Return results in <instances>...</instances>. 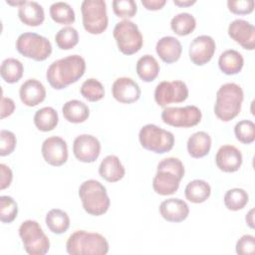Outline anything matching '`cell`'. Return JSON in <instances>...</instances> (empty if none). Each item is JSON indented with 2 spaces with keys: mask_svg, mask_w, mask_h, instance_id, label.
Returning <instances> with one entry per match:
<instances>
[{
  "mask_svg": "<svg viewBox=\"0 0 255 255\" xmlns=\"http://www.w3.org/2000/svg\"><path fill=\"white\" fill-rule=\"evenodd\" d=\"M83 26L91 34H102L108 27L107 4L104 0H84L81 5Z\"/></svg>",
  "mask_w": 255,
  "mask_h": 255,
  "instance_id": "obj_9",
  "label": "cell"
},
{
  "mask_svg": "<svg viewBox=\"0 0 255 255\" xmlns=\"http://www.w3.org/2000/svg\"><path fill=\"white\" fill-rule=\"evenodd\" d=\"M138 139L143 148L155 153H165L174 144V135L171 131L152 124H147L140 128Z\"/></svg>",
  "mask_w": 255,
  "mask_h": 255,
  "instance_id": "obj_7",
  "label": "cell"
},
{
  "mask_svg": "<svg viewBox=\"0 0 255 255\" xmlns=\"http://www.w3.org/2000/svg\"><path fill=\"white\" fill-rule=\"evenodd\" d=\"M15 111V103L10 98H1V119L11 116Z\"/></svg>",
  "mask_w": 255,
  "mask_h": 255,
  "instance_id": "obj_44",
  "label": "cell"
},
{
  "mask_svg": "<svg viewBox=\"0 0 255 255\" xmlns=\"http://www.w3.org/2000/svg\"><path fill=\"white\" fill-rule=\"evenodd\" d=\"M136 73L144 82H152L159 73V64L151 55H143L136 62Z\"/></svg>",
  "mask_w": 255,
  "mask_h": 255,
  "instance_id": "obj_30",
  "label": "cell"
},
{
  "mask_svg": "<svg viewBox=\"0 0 255 255\" xmlns=\"http://www.w3.org/2000/svg\"><path fill=\"white\" fill-rule=\"evenodd\" d=\"M186 146L190 156L194 158L203 157L207 155L210 150L211 137L203 130L196 131L188 137Z\"/></svg>",
  "mask_w": 255,
  "mask_h": 255,
  "instance_id": "obj_24",
  "label": "cell"
},
{
  "mask_svg": "<svg viewBox=\"0 0 255 255\" xmlns=\"http://www.w3.org/2000/svg\"><path fill=\"white\" fill-rule=\"evenodd\" d=\"M41 151L45 161L53 166L63 165L69 155L67 142L60 136L46 138L42 143Z\"/></svg>",
  "mask_w": 255,
  "mask_h": 255,
  "instance_id": "obj_14",
  "label": "cell"
},
{
  "mask_svg": "<svg viewBox=\"0 0 255 255\" xmlns=\"http://www.w3.org/2000/svg\"><path fill=\"white\" fill-rule=\"evenodd\" d=\"M114 13L121 18H131L137 11L136 3L133 0H114Z\"/></svg>",
  "mask_w": 255,
  "mask_h": 255,
  "instance_id": "obj_39",
  "label": "cell"
},
{
  "mask_svg": "<svg viewBox=\"0 0 255 255\" xmlns=\"http://www.w3.org/2000/svg\"><path fill=\"white\" fill-rule=\"evenodd\" d=\"M55 41L57 46L62 50L73 49L79 42L78 31L74 27L66 26L57 32Z\"/></svg>",
  "mask_w": 255,
  "mask_h": 255,
  "instance_id": "obj_36",
  "label": "cell"
},
{
  "mask_svg": "<svg viewBox=\"0 0 255 255\" xmlns=\"http://www.w3.org/2000/svg\"><path fill=\"white\" fill-rule=\"evenodd\" d=\"M18 214L17 202L8 195L0 196V220L3 223H11Z\"/></svg>",
  "mask_w": 255,
  "mask_h": 255,
  "instance_id": "obj_38",
  "label": "cell"
},
{
  "mask_svg": "<svg viewBox=\"0 0 255 255\" xmlns=\"http://www.w3.org/2000/svg\"><path fill=\"white\" fill-rule=\"evenodd\" d=\"M23 64L15 58L5 59L0 67V75L8 84L17 83L23 76Z\"/></svg>",
  "mask_w": 255,
  "mask_h": 255,
  "instance_id": "obj_31",
  "label": "cell"
},
{
  "mask_svg": "<svg viewBox=\"0 0 255 255\" xmlns=\"http://www.w3.org/2000/svg\"><path fill=\"white\" fill-rule=\"evenodd\" d=\"M85 70L84 58L76 54L70 55L53 62L46 72V78L52 88L62 90L82 78Z\"/></svg>",
  "mask_w": 255,
  "mask_h": 255,
  "instance_id": "obj_1",
  "label": "cell"
},
{
  "mask_svg": "<svg viewBox=\"0 0 255 255\" xmlns=\"http://www.w3.org/2000/svg\"><path fill=\"white\" fill-rule=\"evenodd\" d=\"M66 250L70 255H106L109 243L98 232L77 230L69 236Z\"/></svg>",
  "mask_w": 255,
  "mask_h": 255,
  "instance_id": "obj_3",
  "label": "cell"
},
{
  "mask_svg": "<svg viewBox=\"0 0 255 255\" xmlns=\"http://www.w3.org/2000/svg\"><path fill=\"white\" fill-rule=\"evenodd\" d=\"M228 9L238 15L249 14L254 10V1L253 0H228L227 1Z\"/></svg>",
  "mask_w": 255,
  "mask_h": 255,
  "instance_id": "obj_42",
  "label": "cell"
},
{
  "mask_svg": "<svg viewBox=\"0 0 255 255\" xmlns=\"http://www.w3.org/2000/svg\"><path fill=\"white\" fill-rule=\"evenodd\" d=\"M19 96L24 105L28 107H35L45 100L46 89L40 81L36 79H29L21 85Z\"/></svg>",
  "mask_w": 255,
  "mask_h": 255,
  "instance_id": "obj_20",
  "label": "cell"
},
{
  "mask_svg": "<svg viewBox=\"0 0 255 255\" xmlns=\"http://www.w3.org/2000/svg\"><path fill=\"white\" fill-rule=\"evenodd\" d=\"M18 16L22 23L28 26H39L45 20L43 7L35 1H25L18 9Z\"/></svg>",
  "mask_w": 255,
  "mask_h": 255,
  "instance_id": "obj_23",
  "label": "cell"
},
{
  "mask_svg": "<svg viewBox=\"0 0 255 255\" xmlns=\"http://www.w3.org/2000/svg\"><path fill=\"white\" fill-rule=\"evenodd\" d=\"M16 49L24 57L35 61H44L52 53V44L42 35L27 32L17 38Z\"/></svg>",
  "mask_w": 255,
  "mask_h": 255,
  "instance_id": "obj_10",
  "label": "cell"
},
{
  "mask_svg": "<svg viewBox=\"0 0 255 255\" xmlns=\"http://www.w3.org/2000/svg\"><path fill=\"white\" fill-rule=\"evenodd\" d=\"M165 0H141V4L147 9V10H158L161 9L165 5Z\"/></svg>",
  "mask_w": 255,
  "mask_h": 255,
  "instance_id": "obj_45",
  "label": "cell"
},
{
  "mask_svg": "<svg viewBox=\"0 0 255 255\" xmlns=\"http://www.w3.org/2000/svg\"><path fill=\"white\" fill-rule=\"evenodd\" d=\"M196 27V20L195 18L187 12L178 13L172 17L170 21V28L171 30L179 35V36H186L193 32Z\"/></svg>",
  "mask_w": 255,
  "mask_h": 255,
  "instance_id": "obj_32",
  "label": "cell"
},
{
  "mask_svg": "<svg viewBox=\"0 0 255 255\" xmlns=\"http://www.w3.org/2000/svg\"><path fill=\"white\" fill-rule=\"evenodd\" d=\"M159 213L168 222H181L187 218L189 207L182 199L171 197L160 203Z\"/></svg>",
  "mask_w": 255,
  "mask_h": 255,
  "instance_id": "obj_19",
  "label": "cell"
},
{
  "mask_svg": "<svg viewBox=\"0 0 255 255\" xmlns=\"http://www.w3.org/2000/svg\"><path fill=\"white\" fill-rule=\"evenodd\" d=\"M184 176L183 163L177 157H166L157 164V171L152 179L153 190L160 195H170L177 191Z\"/></svg>",
  "mask_w": 255,
  "mask_h": 255,
  "instance_id": "obj_2",
  "label": "cell"
},
{
  "mask_svg": "<svg viewBox=\"0 0 255 255\" xmlns=\"http://www.w3.org/2000/svg\"><path fill=\"white\" fill-rule=\"evenodd\" d=\"M244 65L242 55L233 49H229L221 53L218 59L219 69L226 75L238 74Z\"/></svg>",
  "mask_w": 255,
  "mask_h": 255,
  "instance_id": "obj_25",
  "label": "cell"
},
{
  "mask_svg": "<svg viewBox=\"0 0 255 255\" xmlns=\"http://www.w3.org/2000/svg\"><path fill=\"white\" fill-rule=\"evenodd\" d=\"M62 113L64 118L68 122L74 123V124H80L88 120L90 116V109L82 101L71 100L64 104L62 108Z\"/></svg>",
  "mask_w": 255,
  "mask_h": 255,
  "instance_id": "obj_26",
  "label": "cell"
},
{
  "mask_svg": "<svg viewBox=\"0 0 255 255\" xmlns=\"http://www.w3.org/2000/svg\"><path fill=\"white\" fill-rule=\"evenodd\" d=\"M253 213H254V209L252 208L247 214H246V217H245V219H246V223L248 224V226L250 227V228H254V215H253Z\"/></svg>",
  "mask_w": 255,
  "mask_h": 255,
  "instance_id": "obj_47",
  "label": "cell"
},
{
  "mask_svg": "<svg viewBox=\"0 0 255 255\" xmlns=\"http://www.w3.org/2000/svg\"><path fill=\"white\" fill-rule=\"evenodd\" d=\"M19 236L29 255H45L50 249V241L36 220H25L19 227Z\"/></svg>",
  "mask_w": 255,
  "mask_h": 255,
  "instance_id": "obj_6",
  "label": "cell"
},
{
  "mask_svg": "<svg viewBox=\"0 0 255 255\" xmlns=\"http://www.w3.org/2000/svg\"><path fill=\"white\" fill-rule=\"evenodd\" d=\"M155 51L163 62L171 64L178 61V59L180 58L182 46L178 39H176L175 37L165 36L157 41Z\"/></svg>",
  "mask_w": 255,
  "mask_h": 255,
  "instance_id": "obj_21",
  "label": "cell"
},
{
  "mask_svg": "<svg viewBox=\"0 0 255 255\" xmlns=\"http://www.w3.org/2000/svg\"><path fill=\"white\" fill-rule=\"evenodd\" d=\"M248 200V193L244 189L238 187L227 190L224 195V204L227 209L232 211H237L244 208Z\"/></svg>",
  "mask_w": 255,
  "mask_h": 255,
  "instance_id": "obj_34",
  "label": "cell"
},
{
  "mask_svg": "<svg viewBox=\"0 0 255 255\" xmlns=\"http://www.w3.org/2000/svg\"><path fill=\"white\" fill-rule=\"evenodd\" d=\"M234 133L240 142L252 143L255 140V125L252 121L242 120L235 125Z\"/></svg>",
  "mask_w": 255,
  "mask_h": 255,
  "instance_id": "obj_37",
  "label": "cell"
},
{
  "mask_svg": "<svg viewBox=\"0 0 255 255\" xmlns=\"http://www.w3.org/2000/svg\"><path fill=\"white\" fill-rule=\"evenodd\" d=\"M228 35L246 50H254L255 48V28L243 19H235L228 26Z\"/></svg>",
  "mask_w": 255,
  "mask_h": 255,
  "instance_id": "obj_16",
  "label": "cell"
},
{
  "mask_svg": "<svg viewBox=\"0 0 255 255\" xmlns=\"http://www.w3.org/2000/svg\"><path fill=\"white\" fill-rule=\"evenodd\" d=\"M81 95L90 102H98L105 96V88L103 84L96 79L86 80L80 89Z\"/></svg>",
  "mask_w": 255,
  "mask_h": 255,
  "instance_id": "obj_35",
  "label": "cell"
},
{
  "mask_svg": "<svg viewBox=\"0 0 255 255\" xmlns=\"http://www.w3.org/2000/svg\"><path fill=\"white\" fill-rule=\"evenodd\" d=\"M211 193L209 183L202 179H194L187 183L184 189L185 197L192 203L204 202Z\"/></svg>",
  "mask_w": 255,
  "mask_h": 255,
  "instance_id": "obj_27",
  "label": "cell"
},
{
  "mask_svg": "<svg viewBox=\"0 0 255 255\" xmlns=\"http://www.w3.org/2000/svg\"><path fill=\"white\" fill-rule=\"evenodd\" d=\"M114 98L123 104H131L140 97V88L136 82L128 77L118 78L112 86Z\"/></svg>",
  "mask_w": 255,
  "mask_h": 255,
  "instance_id": "obj_17",
  "label": "cell"
},
{
  "mask_svg": "<svg viewBox=\"0 0 255 255\" xmlns=\"http://www.w3.org/2000/svg\"><path fill=\"white\" fill-rule=\"evenodd\" d=\"M50 16L58 24H72L75 21V12L67 2H55L50 6Z\"/></svg>",
  "mask_w": 255,
  "mask_h": 255,
  "instance_id": "obj_33",
  "label": "cell"
},
{
  "mask_svg": "<svg viewBox=\"0 0 255 255\" xmlns=\"http://www.w3.org/2000/svg\"><path fill=\"white\" fill-rule=\"evenodd\" d=\"M244 93L239 85L235 83L222 85L216 93V101L214 104L215 116L223 122L233 120L241 111Z\"/></svg>",
  "mask_w": 255,
  "mask_h": 255,
  "instance_id": "obj_4",
  "label": "cell"
},
{
  "mask_svg": "<svg viewBox=\"0 0 255 255\" xmlns=\"http://www.w3.org/2000/svg\"><path fill=\"white\" fill-rule=\"evenodd\" d=\"M73 152L82 162H94L101 153V142L92 134H80L74 139Z\"/></svg>",
  "mask_w": 255,
  "mask_h": 255,
  "instance_id": "obj_13",
  "label": "cell"
},
{
  "mask_svg": "<svg viewBox=\"0 0 255 255\" xmlns=\"http://www.w3.org/2000/svg\"><path fill=\"white\" fill-rule=\"evenodd\" d=\"M8 4H10V5H16V6H21V5H23L24 3H25V0H21V1H16V2H11V1H6Z\"/></svg>",
  "mask_w": 255,
  "mask_h": 255,
  "instance_id": "obj_48",
  "label": "cell"
},
{
  "mask_svg": "<svg viewBox=\"0 0 255 255\" xmlns=\"http://www.w3.org/2000/svg\"><path fill=\"white\" fill-rule=\"evenodd\" d=\"M59 122L57 111L52 107H44L34 115V124L41 131L53 130Z\"/></svg>",
  "mask_w": 255,
  "mask_h": 255,
  "instance_id": "obj_29",
  "label": "cell"
},
{
  "mask_svg": "<svg viewBox=\"0 0 255 255\" xmlns=\"http://www.w3.org/2000/svg\"><path fill=\"white\" fill-rule=\"evenodd\" d=\"M119 50L125 55L137 53L142 47V35L132 21L125 19L118 22L113 31Z\"/></svg>",
  "mask_w": 255,
  "mask_h": 255,
  "instance_id": "obj_8",
  "label": "cell"
},
{
  "mask_svg": "<svg viewBox=\"0 0 255 255\" xmlns=\"http://www.w3.org/2000/svg\"><path fill=\"white\" fill-rule=\"evenodd\" d=\"M17 139L15 134L7 129L0 131V155L5 156L10 154L16 146Z\"/></svg>",
  "mask_w": 255,
  "mask_h": 255,
  "instance_id": "obj_40",
  "label": "cell"
},
{
  "mask_svg": "<svg viewBox=\"0 0 255 255\" xmlns=\"http://www.w3.org/2000/svg\"><path fill=\"white\" fill-rule=\"evenodd\" d=\"M236 253L239 255H252L255 252V237L250 234L241 236L236 242Z\"/></svg>",
  "mask_w": 255,
  "mask_h": 255,
  "instance_id": "obj_41",
  "label": "cell"
},
{
  "mask_svg": "<svg viewBox=\"0 0 255 255\" xmlns=\"http://www.w3.org/2000/svg\"><path fill=\"white\" fill-rule=\"evenodd\" d=\"M125 167L120 158L115 154H110L104 157L100 166V175L109 182H117L125 176Z\"/></svg>",
  "mask_w": 255,
  "mask_h": 255,
  "instance_id": "obj_22",
  "label": "cell"
},
{
  "mask_svg": "<svg viewBox=\"0 0 255 255\" xmlns=\"http://www.w3.org/2000/svg\"><path fill=\"white\" fill-rule=\"evenodd\" d=\"M79 196L85 211L91 215H103L110 207L111 201L107 189L96 179L84 181L79 187Z\"/></svg>",
  "mask_w": 255,
  "mask_h": 255,
  "instance_id": "obj_5",
  "label": "cell"
},
{
  "mask_svg": "<svg viewBox=\"0 0 255 255\" xmlns=\"http://www.w3.org/2000/svg\"><path fill=\"white\" fill-rule=\"evenodd\" d=\"M0 173H1V180H0V188L3 190L7 188L13 179V173L9 166L4 163L0 164Z\"/></svg>",
  "mask_w": 255,
  "mask_h": 255,
  "instance_id": "obj_43",
  "label": "cell"
},
{
  "mask_svg": "<svg viewBox=\"0 0 255 255\" xmlns=\"http://www.w3.org/2000/svg\"><path fill=\"white\" fill-rule=\"evenodd\" d=\"M188 98V88L182 81H162L155 87L154 101L160 107L181 103Z\"/></svg>",
  "mask_w": 255,
  "mask_h": 255,
  "instance_id": "obj_12",
  "label": "cell"
},
{
  "mask_svg": "<svg viewBox=\"0 0 255 255\" xmlns=\"http://www.w3.org/2000/svg\"><path fill=\"white\" fill-rule=\"evenodd\" d=\"M215 48V41L212 37L208 35H200L194 38L189 44V59L193 64L202 66L212 59Z\"/></svg>",
  "mask_w": 255,
  "mask_h": 255,
  "instance_id": "obj_15",
  "label": "cell"
},
{
  "mask_svg": "<svg viewBox=\"0 0 255 255\" xmlns=\"http://www.w3.org/2000/svg\"><path fill=\"white\" fill-rule=\"evenodd\" d=\"M45 222L49 230L55 234H63L70 227V217L68 213L59 208L51 209L46 214Z\"/></svg>",
  "mask_w": 255,
  "mask_h": 255,
  "instance_id": "obj_28",
  "label": "cell"
},
{
  "mask_svg": "<svg viewBox=\"0 0 255 255\" xmlns=\"http://www.w3.org/2000/svg\"><path fill=\"white\" fill-rule=\"evenodd\" d=\"M201 111L196 106L168 107L161 113L164 124L175 128H190L198 125L201 121Z\"/></svg>",
  "mask_w": 255,
  "mask_h": 255,
  "instance_id": "obj_11",
  "label": "cell"
},
{
  "mask_svg": "<svg viewBox=\"0 0 255 255\" xmlns=\"http://www.w3.org/2000/svg\"><path fill=\"white\" fill-rule=\"evenodd\" d=\"M217 167L224 172L237 171L242 164L241 151L232 144H224L219 147L215 155Z\"/></svg>",
  "mask_w": 255,
  "mask_h": 255,
  "instance_id": "obj_18",
  "label": "cell"
},
{
  "mask_svg": "<svg viewBox=\"0 0 255 255\" xmlns=\"http://www.w3.org/2000/svg\"><path fill=\"white\" fill-rule=\"evenodd\" d=\"M195 0H173V3L179 7H188L195 3Z\"/></svg>",
  "mask_w": 255,
  "mask_h": 255,
  "instance_id": "obj_46",
  "label": "cell"
}]
</instances>
